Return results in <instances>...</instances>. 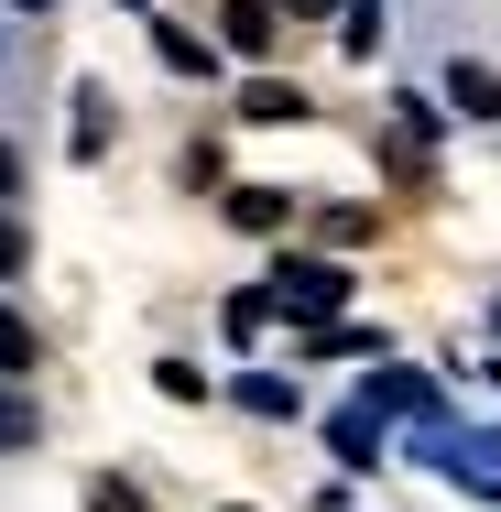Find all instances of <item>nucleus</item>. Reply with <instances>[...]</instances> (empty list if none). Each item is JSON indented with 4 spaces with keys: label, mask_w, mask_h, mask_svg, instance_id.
Segmentation results:
<instances>
[{
    "label": "nucleus",
    "mask_w": 501,
    "mask_h": 512,
    "mask_svg": "<svg viewBox=\"0 0 501 512\" xmlns=\"http://www.w3.org/2000/svg\"><path fill=\"white\" fill-rule=\"evenodd\" d=\"M33 425H44V414L22 404V393H0V447H33Z\"/></svg>",
    "instance_id": "obj_10"
},
{
    "label": "nucleus",
    "mask_w": 501,
    "mask_h": 512,
    "mask_svg": "<svg viewBox=\"0 0 501 512\" xmlns=\"http://www.w3.org/2000/svg\"><path fill=\"white\" fill-rule=\"evenodd\" d=\"M0 197H22V153L11 142H0Z\"/></svg>",
    "instance_id": "obj_13"
},
{
    "label": "nucleus",
    "mask_w": 501,
    "mask_h": 512,
    "mask_svg": "<svg viewBox=\"0 0 501 512\" xmlns=\"http://www.w3.org/2000/svg\"><path fill=\"white\" fill-rule=\"evenodd\" d=\"M22 11H44V0H22Z\"/></svg>",
    "instance_id": "obj_15"
},
{
    "label": "nucleus",
    "mask_w": 501,
    "mask_h": 512,
    "mask_svg": "<svg viewBox=\"0 0 501 512\" xmlns=\"http://www.w3.org/2000/svg\"><path fill=\"white\" fill-rule=\"evenodd\" d=\"M66 142H77V164L109 153V99H99V88H77V131H66Z\"/></svg>",
    "instance_id": "obj_5"
},
{
    "label": "nucleus",
    "mask_w": 501,
    "mask_h": 512,
    "mask_svg": "<svg viewBox=\"0 0 501 512\" xmlns=\"http://www.w3.org/2000/svg\"><path fill=\"white\" fill-rule=\"evenodd\" d=\"M273 284H284V306H295V316H327L338 295H349V273H338V262H284Z\"/></svg>",
    "instance_id": "obj_1"
},
{
    "label": "nucleus",
    "mask_w": 501,
    "mask_h": 512,
    "mask_svg": "<svg viewBox=\"0 0 501 512\" xmlns=\"http://www.w3.org/2000/svg\"><path fill=\"white\" fill-rule=\"evenodd\" d=\"M11 273H33V240H22V218H0V284Z\"/></svg>",
    "instance_id": "obj_11"
},
{
    "label": "nucleus",
    "mask_w": 501,
    "mask_h": 512,
    "mask_svg": "<svg viewBox=\"0 0 501 512\" xmlns=\"http://www.w3.org/2000/svg\"><path fill=\"white\" fill-rule=\"evenodd\" d=\"M447 99L469 109V120H501V77H491V66H469V55H458V66H447Z\"/></svg>",
    "instance_id": "obj_4"
},
{
    "label": "nucleus",
    "mask_w": 501,
    "mask_h": 512,
    "mask_svg": "<svg viewBox=\"0 0 501 512\" xmlns=\"http://www.w3.org/2000/svg\"><path fill=\"white\" fill-rule=\"evenodd\" d=\"M305 11H327V0H305Z\"/></svg>",
    "instance_id": "obj_14"
},
{
    "label": "nucleus",
    "mask_w": 501,
    "mask_h": 512,
    "mask_svg": "<svg viewBox=\"0 0 501 512\" xmlns=\"http://www.w3.org/2000/svg\"><path fill=\"white\" fill-rule=\"evenodd\" d=\"M164 66H175V77H207V66H218V55H207L197 33H175V22H164Z\"/></svg>",
    "instance_id": "obj_9"
},
{
    "label": "nucleus",
    "mask_w": 501,
    "mask_h": 512,
    "mask_svg": "<svg viewBox=\"0 0 501 512\" xmlns=\"http://www.w3.org/2000/svg\"><path fill=\"white\" fill-rule=\"evenodd\" d=\"M284 218H295L284 186H240V197H229V229H251V240H262V229H284Z\"/></svg>",
    "instance_id": "obj_3"
},
{
    "label": "nucleus",
    "mask_w": 501,
    "mask_h": 512,
    "mask_svg": "<svg viewBox=\"0 0 501 512\" xmlns=\"http://www.w3.org/2000/svg\"><path fill=\"white\" fill-rule=\"evenodd\" d=\"M491 327H501V306H491Z\"/></svg>",
    "instance_id": "obj_16"
},
{
    "label": "nucleus",
    "mask_w": 501,
    "mask_h": 512,
    "mask_svg": "<svg viewBox=\"0 0 501 512\" xmlns=\"http://www.w3.org/2000/svg\"><path fill=\"white\" fill-rule=\"evenodd\" d=\"M338 11H349V22H338V44H349V55H371V44H382V0H338Z\"/></svg>",
    "instance_id": "obj_8"
},
{
    "label": "nucleus",
    "mask_w": 501,
    "mask_h": 512,
    "mask_svg": "<svg viewBox=\"0 0 501 512\" xmlns=\"http://www.w3.org/2000/svg\"><path fill=\"white\" fill-rule=\"evenodd\" d=\"M88 502H99V512H142V502H131V491H120V480H99V491H88Z\"/></svg>",
    "instance_id": "obj_12"
},
{
    "label": "nucleus",
    "mask_w": 501,
    "mask_h": 512,
    "mask_svg": "<svg viewBox=\"0 0 501 512\" xmlns=\"http://www.w3.org/2000/svg\"><path fill=\"white\" fill-rule=\"evenodd\" d=\"M240 120H305V88H284V77H262V88L240 99Z\"/></svg>",
    "instance_id": "obj_7"
},
{
    "label": "nucleus",
    "mask_w": 501,
    "mask_h": 512,
    "mask_svg": "<svg viewBox=\"0 0 501 512\" xmlns=\"http://www.w3.org/2000/svg\"><path fill=\"white\" fill-rule=\"evenodd\" d=\"M33 360H44V338H33V327H22V316L0 306V382H22V371H33Z\"/></svg>",
    "instance_id": "obj_6"
},
{
    "label": "nucleus",
    "mask_w": 501,
    "mask_h": 512,
    "mask_svg": "<svg viewBox=\"0 0 501 512\" xmlns=\"http://www.w3.org/2000/svg\"><path fill=\"white\" fill-rule=\"evenodd\" d=\"M218 22H229V55H273V33H284V11H273V0H229Z\"/></svg>",
    "instance_id": "obj_2"
}]
</instances>
